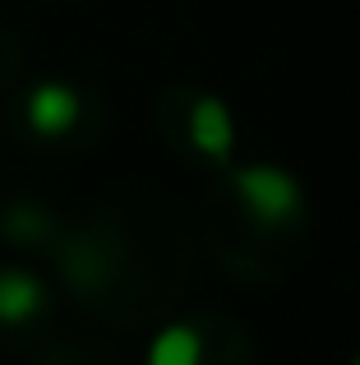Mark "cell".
I'll return each instance as SVG.
<instances>
[{"label":"cell","instance_id":"1","mask_svg":"<svg viewBox=\"0 0 360 365\" xmlns=\"http://www.w3.org/2000/svg\"><path fill=\"white\" fill-rule=\"evenodd\" d=\"M231 190L240 195V204L250 208V217L259 227H287L305 208V190L277 162H245L231 171Z\"/></svg>","mask_w":360,"mask_h":365},{"label":"cell","instance_id":"2","mask_svg":"<svg viewBox=\"0 0 360 365\" xmlns=\"http://www.w3.org/2000/svg\"><path fill=\"white\" fill-rule=\"evenodd\" d=\"M23 116H28V130H33V134H42V139H60V134H70L74 125H79L83 102H79V93H74L70 83L42 79V83L28 88Z\"/></svg>","mask_w":360,"mask_h":365},{"label":"cell","instance_id":"3","mask_svg":"<svg viewBox=\"0 0 360 365\" xmlns=\"http://www.w3.org/2000/svg\"><path fill=\"white\" fill-rule=\"evenodd\" d=\"M189 143H194V153H203L208 162H217V167H226L235 153V120H231V107H226L222 98H198L194 107H189Z\"/></svg>","mask_w":360,"mask_h":365},{"label":"cell","instance_id":"4","mask_svg":"<svg viewBox=\"0 0 360 365\" xmlns=\"http://www.w3.org/2000/svg\"><path fill=\"white\" fill-rule=\"evenodd\" d=\"M46 310V287L28 268H0V324L18 329V324L37 319Z\"/></svg>","mask_w":360,"mask_h":365},{"label":"cell","instance_id":"5","mask_svg":"<svg viewBox=\"0 0 360 365\" xmlns=\"http://www.w3.org/2000/svg\"><path fill=\"white\" fill-rule=\"evenodd\" d=\"M144 365H203V338L189 324H166L153 342H148Z\"/></svg>","mask_w":360,"mask_h":365},{"label":"cell","instance_id":"6","mask_svg":"<svg viewBox=\"0 0 360 365\" xmlns=\"http://www.w3.org/2000/svg\"><path fill=\"white\" fill-rule=\"evenodd\" d=\"M356 365H360V356H356Z\"/></svg>","mask_w":360,"mask_h":365}]
</instances>
